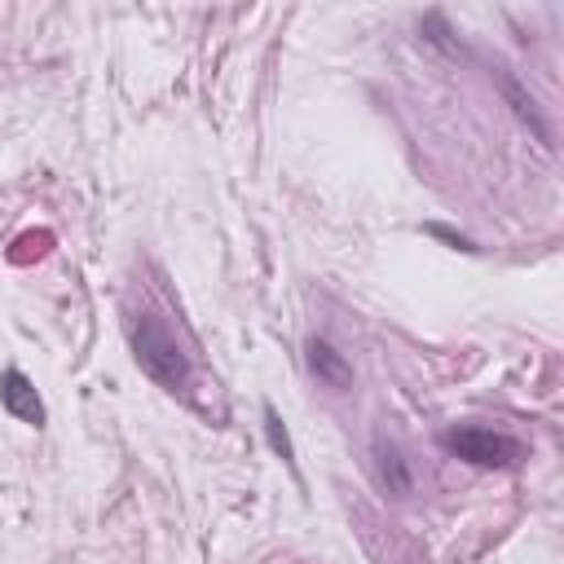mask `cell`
I'll return each instance as SVG.
<instances>
[{
	"label": "cell",
	"mask_w": 564,
	"mask_h": 564,
	"mask_svg": "<svg viewBox=\"0 0 564 564\" xmlns=\"http://www.w3.org/2000/svg\"><path fill=\"white\" fill-rule=\"evenodd\" d=\"M128 335H132V357H137V366H141L154 383H163V388H172V392L189 383V357H185L181 339L172 335V326H167L159 313H141Z\"/></svg>",
	"instance_id": "cell-1"
},
{
	"label": "cell",
	"mask_w": 564,
	"mask_h": 564,
	"mask_svg": "<svg viewBox=\"0 0 564 564\" xmlns=\"http://www.w3.org/2000/svg\"><path fill=\"white\" fill-rule=\"evenodd\" d=\"M441 445L454 458L471 463V467H498V471H507L524 458V445L516 436H502V432H489V427H445Z\"/></svg>",
	"instance_id": "cell-2"
},
{
	"label": "cell",
	"mask_w": 564,
	"mask_h": 564,
	"mask_svg": "<svg viewBox=\"0 0 564 564\" xmlns=\"http://www.w3.org/2000/svg\"><path fill=\"white\" fill-rule=\"evenodd\" d=\"M0 401H4V410L13 414V419H22V423H44V401H40V392H35V383L22 375V370H4L0 375Z\"/></svg>",
	"instance_id": "cell-3"
},
{
	"label": "cell",
	"mask_w": 564,
	"mask_h": 564,
	"mask_svg": "<svg viewBox=\"0 0 564 564\" xmlns=\"http://www.w3.org/2000/svg\"><path fill=\"white\" fill-rule=\"evenodd\" d=\"M304 357H308V370H313L326 388H335V392L352 388V366H348V361H344V352H335L326 339H308Z\"/></svg>",
	"instance_id": "cell-4"
},
{
	"label": "cell",
	"mask_w": 564,
	"mask_h": 564,
	"mask_svg": "<svg viewBox=\"0 0 564 564\" xmlns=\"http://www.w3.org/2000/svg\"><path fill=\"white\" fill-rule=\"evenodd\" d=\"M375 471H379V485H383L392 498L414 494V471H410V463L401 458V449H397V445L375 441Z\"/></svg>",
	"instance_id": "cell-5"
},
{
	"label": "cell",
	"mask_w": 564,
	"mask_h": 564,
	"mask_svg": "<svg viewBox=\"0 0 564 564\" xmlns=\"http://www.w3.org/2000/svg\"><path fill=\"white\" fill-rule=\"evenodd\" d=\"M498 88H502V97L511 101L516 119H520V123H529V128H533V137H538L542 145H551V128L542 123V110H538V101H533V97H529V93H524V88H520V84H516L507 70H498Z\"/></svg>",
	"instance_id": "cell-6"
},
{
	"label": "cell",
	"mask_w": 564,
	"mask_h": 564,
	"mask_svg": "<svg viewBox=\"0 0 564 564\" xmlns=\"http://www.w3.org/2000/svg\"><path fill=\"white\" fill-rule=\"evenodd\" d=\"M264 436H269V445H273V454H282L286 463H295V449H291V436H286V427H282V419H278V410H273V405H264Z\"/></svg>",
	"instance_id": "cell-7"
},
{
	"label": "cell",
	"mask_w": 564,
	"mask_h": 564,
	"mask_svg": "<svg viewBox=\"0 0 564 564\" xmlns=\"http://www.w3.org/2000/svg\"><path fill=\"white\" fill-rule=\"evenodd\" d=\"M419 31H423V40H427V44L445 48L449 57H458V53H463V48H458V40H449V26H445L441 18H423V26H419Z\"/></svg>",
	"instance_id": "cell-8"
}]
</instances>
